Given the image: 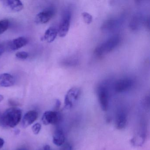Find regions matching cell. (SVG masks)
<instances>
[{
  "instance_id": "obj_1",
  "label": "cell",
  "mask_w": 150,
  "mask_h": 150,
  "mask_svg": "<svg viewBox=\"0 0 150 150\" xmlns=\"http://www.w3.org/2000/svg\"><path fill=\"white\" fill-rule=\"evenodd\" d=\"M22 111L19 108L12 107L8 109L0 117V124L3 127L14 128L21 119Z\"/></svg>"
},
{
  "instance_id": "obj_8",
  "label": "cell",
  "mask_w": 150,
  "mask_h": 150,
  "mask_svg": "<svg viewBox=\"0 0 150 150\" xmlns=\"http://www.w3.org/2000/svg\"><path fill=\"white\" fill-rule=\"evenodd\" d=\"M61 119L60 114L56 111H45L42 117V121L45 125H55Z\"/></svg>"
},
{
  "instance_id": "obj_13",
  "label": "cell",
  "mask_w": 150,
  "mask_h": 150,
  "mask_svg": "<svg viewBox=\"0 0 150 150\" xmlns=\"http://www.w3.org/2000/svg\"><path fill=\"white\" fill-rule=\"evenodd\" d=\"M38 116V113L35 110H30L27 112L23 118V127L26 128L33 124L37 119Z\"/></svg>"
},
{
  "instance_id": "obj_30",
  "label": "cell",
  "mask_w": 150,
  "mask_h": 150,
  "mask_svg": "<svg viewBox=\"0 0 150 150\" xmlns=\"http://www.w3.org/2000/svg\"><path fill=\"white\" fill-rule=\"evenodd\" d=\"M4 99V96L2 95H0V103Z\"/></svg>"
},
{
  "instance_id": "obj_16",
  "label": "cell",
  "mask_w": 150,
  "mask_h": 150,
  "mask_svg": "<svg viewBox=\"0 0 150 150\" xmlns=\"http://www.w3.org/2000/svg\"><path fill=\"white\" fill-rule=\"evenodd\" d=\"M144 21L143 16L140 14H136L132 18L130 23V28L132 30H137L139 29Z\"/></svg>"
},
{
  "instance_id": "obj_27",
  "label": "cell",
  "mask_w": 150,
  "mask_h": 150,
  "mask_svg": "<svg viewBox=\"0 0 150 150\" xmlns=\"http://www.w3.org/2000/svg\"><path fill=\"white\" fill-rule=\"evenodd\" d=\"M4 51H5V49H4L3 46L0 45V56H1L3 54Z\"/></svg>"
},
{
  "instance_id": "obj_11",
  "label": "cell",
  "mask_w": 150,
  "mask_h": 150,
  "mask_svg": "<svg viewBox=\"0 0 150 150\" xmlns=\"http://www.w3.org/2000/svg\"><path fill=\"white\" fill-rule=\"evenodd\" d=\"M128 116L125 110H118L116 115V127L118 129H122L125 128L127 123Z\"/></svg>"
},
{
  "instance_id": "obj_3",
  "label": "cell",
  "mask_w": 150,
  "mask_h": 150,
  "mask_svg": "<svg viewBox=\"0 0 150 150\" xmlns=\"http://www.w3.org/2000/svg\"><path fill=\"white\" fill-rule=\"evenodd\" d=\"M71 16V11L70 9L67 8L63 11L59 27L57 30L58 35L60 37H64L68 33Z\"/></svg>"
},
{
  "instance_id": "obj_21",
  "label": "cell",
  "mask_w": 150,
  "mask_h": 150,
  "mask_svg": "<svg viewBox=\"0 0 150 150\" xmlns=\"http://www.w3.org/2000/svg\"><path fill=\"white\" fill-rule=\"evenodd\" d=\"M16 56L19 59H25L28 57V53L26 52H19L16 53Z\"/></svg>"
},
{
  "instance_id": "obj_24",
  "label": "cell",
  "mask_w": 150,
  "mask_h": 150,
  "mask_svg": "<svg viewBox=\"0 0 150 150\" xmlns=\"http://www.w3.org/2000/svg\"><path fill=\"white\" fill-rule=\"evenodd\" d=\"M8 103H9V105H11V106H13V107H16V106L18 105V103L15 101L14 100H9Z\"/></svg>"
},
{
  "instance_id": "obj_17",
  "label": "cell",
  "mask_w": 150,
  "mask_h": 150,
  "mask_svg": "<svg viewBox=\"0 0 150 150\" xmlns=\"http://www.w3.org/2000/svg\"><path fill=\"white\" fill-rule=\"evenodd\" d=\"M57 35V30L53 27H50L45 31L43 40L48 43L52 42L55 40Z\"/></svg>"
},
{
  "instance_id": "obj_18",
  "label": "cell",
  "mask_w": 150,
  "mask_h": 150,
  "mask_svg": "<svg viewBox=\"0 0 150 150\" xmlns=\"http://www.w3.org/2000/svg\"><path fill=\"white\" fill-rule=\"evenodd\" d=\"M79 64V60L76 57H70L66 58L61 62L62 65L66 67H74L77 66Z\"/></svg>"
},
{
  "instance_id": "obj_28",
  "label": "cell",
  "mask_w": 150,
  "mask_h": 150,
  "mask_svg": "<svg viewBox=\"0 0 150 150\" xmlns=\"http://www.w3.org/2000/svg\"><path fill=\"white\" fill-rule=\"evenodd\" d=\"M44 150H51V149L50 146L48 145H46L44 147Z\"/></svg>"
},
{
  "instance_id": "obj_12",
  "label": "cell",
  "mask_w": 150,
  "mask_h": 150,
  "mask_svg": "<svg viewBox=\"0 0 150 150\" xmlns=\"http://www.w3.org/2000/svg\"><path fill=\"white\" fill-rule=\"evenodd\" d=\"M3 5L11 11L18 12L22 11L24 8L23 4L20 1L7 0L1 1Z\"/></svg>"
},
{
  "instance_id": "obj_23",
  "label": "cell",
  "mask_w": 150,
  "mask_h": 150,
  "mask_svg": "<svg viewBox=\"0 0 150 150\" xmlns=\"http://www.w3.org/2000/svg\"><path fill=\"white\" fill-rule=\"evenodd\" d=\"M62 150H72V146L71 144L67 143L63 145Z\"/></svg>"
},
{
  "instance_id": "obj_20",
  "label": "cell",
  "mask_w": 150,
  "mask_h": 150,
  "mask_svg": "<svg viewBox=\"0 0 150 150\" xmlns=\"http://www.w3.org/2000/svg\"><path fill=\"white\" fill-rule=\"evenodd\" d=\"M81 15L86 24H90L93 21V16L89 13L84 12L82 13Z\"/></svg>"
},
{
  "instance_id": "obj_6",
  "label": "cell",
  "mask_w": 150,
  "mask_h": 150,
  "mask_svg": "<svg viewBox=\"0 0 150 150\" xmlns=\"http://www.w3.org/2000/svg\"><path fill=\"white\" fill-rule=\"evenodd\" d=\"M122 23V17H113L109 18L103 22L101 27L103 32L110 33L118 28Z\"/></svg>"
},
{
  "instance_id": "obj_22",
  "label": "cell",
  "mask_w": 150,
  "mask_h": 150,
  "mask_svg": "<svg viewBox=\"0 0 150 150\" xmlns=\"http://www.w3.org/2000/svg\"><path fill=\"white\" fill-rule=\"evenodd\" d=\"M42 128V126L40 123H36L32 127V131L35 135H37L40 132Z\"/></svg>"
},
{
  "instance_id": "obj_10",
  "label": "cell",
  "mask_w": 150,
  "mask_h": 150,
  "mask_svg": "<svg viewBox=\"0 0 150 150\" xmlns=\"http://www.w3.org/2000/svg\"><path fill=\"white\" fill-rule=\"evenodd\" d=\"M28 43V40L27 38L23 37H21L10 41L8 43L7 48L9 51H15L24 47Z\"/></svg>"
},
{
  "instance_id": "obj_2",
  "label": "cell",
  "mask_w": 150,
  "mask_h": 150,
  "mask_svg": "<svg viewBox=\"0 0 150 150\" xmlns=\"http://www.w3.org/2000/svg\"><path fill=\"white\" fill-rule=\"evenodd\" d=\"M120 41V38L118 35L110 38L96 47L94 51L95 54L98 57L107 55L118 46Z\"/></svg>"
},
{
  "instance_id": "obj_26",
  "label": "cell",
  "mask_w": 150,
  "mask_h": 150,
  "mask_svg": "<svg viewBox=\"0 0 150 150\" xmlns=\"http://www.w3.org/2000/svg\"><path fill=\"white\" fill-rule=\"evenodd\" d=\"M5 144V141L2 138L0 137V149H1Z\"/></svg>"
},
{
  "instance_id": "obj_19",
  "label": "cell",
  "mask_w": 150,
  "mask_h": 150,
  "mask_svg": "<svg viewBox=\"0 0 150 150\" xmlns=\"http://www.w3.org/2000/svg\"><path fill=\"white\" fill-rule=\"evenodd\" d=\"M9 21L7 20L0 21V35L3 34L9 27Z\"/></svg>"
},
{
  "instance_id": "obj_14",
  "label": "cell",
  "mask_w": 150,
  "mask_h": 150,
  "mask_svg": "<svg viewBox=\"0 0 150 150\" xmlns=\"http://www.w3.org/2000/svg\"><path fill=\"white\" fill-rule=\"evenodd\" d=\"M13 76L8 73L0 74V86L3 87L12 86L15 84Z\"/></svg>"
},
{
  "instance_id": "obj_4",
  "label": "cell",
  "mask_w": 150,
  "mask_h": 150,
  "mask_svg": "<svg viewBox=\"0 0 150 150\" xmlns=\"http://www.w3.org/2000/svg\"><path fill=\"white\" fill-rule=\"evenodd\" d=\"M80 90L77 87H73L68 90L65 96V108L67 109L71 108L78 100L80 95Z\"/></svg>"
},
{
  "instance_id": "obj_7",
  "label": "cell",
  "mask_w": 150,
  "mask_h": 150,
  "mask_svg": "<svg viewBox=\"0 0 150 150\" xmlns=\"http://www.w3.org/2000/svg\"><path fill=\"white\" fill-rule=\"evenodd\" d=\"M134 85V81L129 78H125L117 80L114 85V89L117 93H124L129 90Z\"/></svg>"
},
{
  "instance_id": "obj_5",
  "label": "cell",
  "mask_w": 150,
  "mask_h": 150,
  "mask_svg": "<svg viewBox=\"0 0 150 150\" xmlns=\"http://www.w3.org/2000/svg\"><path fill=\"white\" fill-rule=\"evenodd\" d=\"M98 96L102 109L103 111H107L108 108L109 93L106 84H102L99 86L98 89Z\"/></svg>"
},
{
  "instance_id": "obj_25",
  "label": "cell",
  "mask_w": 150,
  "mask_h": 150,
  "mask_svg": "<svg viewBox=\"0 0 150 150\" xmlns=\"http://www.w3.org/2000/svg\"><path fill=\"white\" fill-rule=\"evenodd\" d=\"M60 105H61V103H60V101L59 100H57V101H56V109H58L59 108V107H60Z\"/></svg>"
},
{
  "instance_id": "obj_29",
  "label": "cell",
  "mask_w": 150,
  "mask_h": 150,
  "mask_svg": "<svg viewBox=\"0 0 150 150\" xmlns=\"http://www.w3.org/2000/svg\"><path fill=\"white\" fill-rule=\"evenodd\" d=\"M16 150H28L27 148L26 147H20V148H18V149H16Z\"/></svg>"
},
{
  "instance_id": "obj_15",
  "label": "cell",
  "mask_w": 150,
  "mask_h": 150,
  "mask_svg": "<svg viewBox=\"0 0 150 150\" xmlns=\"http://www.w3.org/2000/svg\"><path fill=\"white\" fill-rule=\"evenodd\" d=\"M65 142L64 133L61 129H57L53 136V143L57 146H61Z\"/></svg>"
},
{
  "instance_id": "obj_9",
  "label": "cell",
  "mask_w": 150,
  "mask_h": 150,
  "mask_svg": "<svg viewBox=\"0 0 150 150\" xmlns=\"http://www.w3.org/2000/svg\"><path fill=\"white\" fill-rule=\"evenodd\" d=\"M55 10L53 8H49L38 14L35 17V21L39 24L48 23L54 16Z\"/></svg>"
}]
</instances>
